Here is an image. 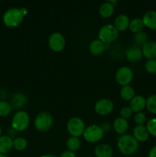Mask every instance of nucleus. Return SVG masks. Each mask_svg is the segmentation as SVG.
<instances>
[{
	"label": "nucleus",
	"instance_id": "obj_1",
	"mask_svg": "<svg viewBox=\"0 0 156 157\" xmlns=\"http://www.w3.org/2000/svg\"><path fill=\"white\" fill-rule=\"evenodd\" d=\"M117 147L119 152L125 156H130L139 149V142L129 134L121 135L117 140Z\"/></svg>",
	"mask_w": 156,
	"mask_h": 157
},
{
	"label": "nucleus",
	"instance_id": "obj_2",
	"mask_svg": "<svg viewBox=\"0 0 156 157\" xmlns=\"http://www.w3.org/2000/svg\"><path fill=\"white\" fill-rule=\"evenodd\" d=\"M24 13L21 9L18 8H11L6 11L2 17L4 24L7 27L15 28L18 27L24 18Z\"/></svg>",
	"mask_w": 156,
	"mask_h": 157
},
{
	"label": "nucleus",
	"instance_id": "obj_3",
	"mask_svg": "<svg viewBox=\"0 0 156 157\" xmlns=\"http://www.w3.org/2000/svg\"><path fill=\"white\" fill-rule=\"evenodd\" d=\"M53 125V117L49 112L43 111L38 113L35 119V127L40 132H46Z\"/></svg>",
	"mask_w": 156,
	"mask_h": 157
},
{
	"label": "nucleus",
	"instance_id": "obj_4",
	"mask_svg": "<svg viewBox=\"0 0 156 157\" xmlns=\"http://www.w3.org/2000/svg\"><path fill=\"white\" fill-rule=\"evenodd\" d=\"M119 31L113 25L107 24L102 26L99 31V39L104 44H110L117 39Z\"/></svg>",
	"mask_w": 156,
	"mask_h": 157
},
{
	"label": "nucleus",
	"instance_id": "obj_5",
	"mask_svg": "<svg viewBox=\"0 0 156 157\" xmlns=\"http://www.w3.org/2000/svg\"><path fill=\"white\" fill-rule=\"evenodd\" d=\"M30 117L27 112L20 110L18 111L12 120V127L16 131H24L29 126Z\"/></svg>",
	"mask_w": 156,
	"mask_h": 157
},
{
	"label": "nucleus",
	"instance_id": "obj_6",
	"mask_svg": "<svg viewBox=\"0 0 156 157\" xmlns=\"http://www.w3.org/2000/svg\"><path fill=\"white\" fill-rule=\"evenodd\" d=\"M104 135L103 128L98 125H91L86 127L83 134L84 140L88 143H96L102 139Z\"/></svg>",
	"mask_w": 156,
	"mask_h": 157
},
{
	"label": "nucleus",
	"instance_id": "obj_7",
	"mask_svg": "<svg viewBox=\"0 0 156 157\" xmlns=\"http://www.w3.org/2000/svg\"><path fill=\"white\" fill-rule=\"evenodd\" d=\"M67 129L71 136L79 138L80 136L84 134L86 127L83 120L75 117H72L69 120L67 124Z\"/></svg>",
	"mask_w": 156,
	"mask_h": 157
},
{
	"label": "nucleus",
	"instance_id": "obj_8",
	"mask_svg": "<svg viewBox=\"0 0 156 157\" xmlns=\"http://www.w3.org/2000/svg\"><path fill=\"white\" fill-rule=\"evenodd\" d=\"M116 81L119 85L126 86L131 83L133 79V71L130 67L123 66L119 67L116 73Z\"/></svg>",
	"mask_w": 156,
	"mask_h": 157
},
{
	"label": "nucleus",
	"instance_id": "obj_9",
	"mask_svg": "<svg viewBox=\"0 0 156 157\" xmlns=\"http://www.w3.org/2000/svg\"><path fill=\"white\" fill-rule=\"evenodd\" d=\"M48 45L50 48L55 52L63 51L66 45V40L64 35L60 32L51 34L48 38Z\"/></svg>",
	"mask_w": 156,
	"mask_h": 157
},
{
	"label": "nucleus",
	"instance_id": "obj_10",
	"mask_svg": "<svg viewBox=\"0 0 156 157\" xmlns=\"http://www.w3.org/2000/svg\"><path fill=\"white\" fill-rule=\"evenodd\" d=\"M114 108V104L110 100L107 98H102L95 104L94 110L99 115L105 116L112 113Z\"/></svg>",
	"mask_w": 156,
	"mask_h": 157
},
{
	"label": "nucleus",
	"instance_id": "obj_11",
	"mask_svg": "<svg viewBox=\"0 0 156 157\" xmlns=\"http://www.w3.org/2000/svg\"><path fill=\"white\" fill-rule=\"evenodd\" d=\"M125 57L129 62L136 63L143 57L142 49L137 45H132L128 48L125 53Z\"/></svg>",
	"mask_w": 156,
	"mask_h": 157
},
{
	"label": "nucleus",
	"instance_id": "obj_12",
	"mask_svg": "<svg viewBox=\"0 0 156 157\" xmlns=\"http://www.w3.org/2000/svg\"><path fill=\"white\" fill-rule=\"evenodd\" d=\"M129 107L132 109V112H142L146 107V99L141 95L135 96L130 101Z\"/></svg>",
	"mask_w": 156,
	"mask_h": 157
},
{
	"label": "nucleus",
	"instance_id": "obj_13",
	"mask_svg": "<svg viewBox=\"0 0 156 157\" xmlns=\"http://www.w3.org/2000/svg\"><path fill=\"white\" fill-rule=\"evenodd\" d=\"M142 55L150 59H156V41H147L142 48Z\"/></svg>",
	"mask_w": 156,
	"mask_h": 157
},
{
	"label": "nucleus",
	"instance_id": "obj_14",
	"mask_svg": "<svg viewBox=\"0 0 156 157\" xmlns=\"http://www.w3.org/2000/svg\"><path fill=\"white\" fill-rule=\"evenodd\" d=\"M142 19L145 27L151 30H156V11H148L144 14Z\"/></svg>",
	"mask_w": 156,
	"mask_h": 157
},
{
	"label": "nucleus",
	"instance_id": "obj_15",
	"mask_svg": "<svg viewBox=\"0 0 156 157\" xmlns=\"http://www.w3.org/2000/svg\"><path fill=\"white\" fill-rule=\"evenodd\" d=\"M133 137L138 142L143 143L148 140L149 133L147 130L146 127L144 125H137L133 130Z\"/></svg>",
	"mask_w": 156,
	"mask_h": 157
},
{
	"label": "nucleus",
	"instance_id": "obj_16",
	"mask_svg": "<svg viewBox=\"0 0 156 157\" xmlns=\"http://www.w3.org/2000/svg\"><path fill=\"white\" fill-rule=\"evenodd\" d=\"M13 148V140L10 136L2 135L0 136V153L5 154L9 153Z\"/></svg>",
	"mask_w": 156,
	"mask_h": 157
},
{
	"label": "nucleus",
	"instance_id": "obj_17",
	"mask_svg": "<svg viewBox=\"0 0 156 157\" xmlns=\"http://www.w3.org/2000/svg\"><path fill=\"white\" fill-rule=\"evenodd\" d=\"M94 153L96 157H112L113 150L108 144H102L96 146L94 150Z\"/></svg>",
	"mask_w": 156,
	"mask_h": 157
},
{
	"label": "nucleus",
	"instance_id": "obj_18",
	"mask_svg": "<svg viewBox=\"0 0 156 157\" xmlns=\"http://www.w3.org/2000/svg\"><path fill=\"white\" fill-rule=\"evenodd\" d=\"M128 128V124L127 120L124 118L118 117L113 122V129L118 134H125Z\"/></svg>",
	"mask_w": 156,
	"mask_h": 157
},
{
	"label": "nucleus",
	"instance_id": "obj_19",
	"mask_svg": "<svg viewBox=\"0 0 156 157\" xmlns=\"http://www.w3.org/2000/svg\"><path fill=\"white\" fill-rule=\"evenodd\" d=\"M129 18L125 15H119L116 18L114 21V25L116 29L119 32L125 31L129 26Z\"/></svg>",
	"mask_w": 156,
	"mask_h": 157
},
{
	"label": "nucleus",
	"instance_id": "obj_20",
	"mask_svg": "<svg viewBox=\"0 0 156 157\" xmlns=\"http://www.w3.org/2000/svg\"><path fill=\"white\" fill-rule=\"evenodd\" d=\"M89 49L93 55H99L104 52L106 49V45L99 39H95L91 41L90 46H89Z\"/></svg>",
	"mask_w": 156,
	"mask_h": 157
},
{
	"label": "nucleus",
	"instance_id": "obj_21",
	"mask_svg": "<svg viewBox=\"0 0 156 157\" xmlns=\"http://www.w3.org/2000/svg\"><path fill=\"white\" fill-rule=\"evenodd\" d=\"M115 10V6L110 2L102 3L99 9V15L103 18H109L113 14Z\"/></svg>",
	"mask_w": 156,
	"mask_h": 157
},
{
	"label": "nucleus",
	"instance_id": "obj_22",
	"mask_svg": "<svg viewBox=\"0 0 156 157\" xmlns=\"http://www.w3.org/2000/svg\"><path fill=\"white\" fill-rule=\"evenodd\" d=\"M144 27H145V25H144L143 21H142V18H136L132 20L129 23V26H128L130 31L135 34L142 32Z\"/></svg>",
	"mask_w": 156,
	"mask_h": 157
},
{
	"label": "nucleus",
	"instance_id": "obj_23",
	"mask_svg": "<svg viewBox=\"0 0 156 157\" xmlns=\"http://www.w3.org/2000/svg\"><path fill=\"white\" fill-rule=\"evenodd\" d=\"M120 95L125 101H132L135 97V90L132 86H123L120 90Z\"/></svg>",
	"mask_w": 156,
	"mask_h": 157
},
{
	"label": "nucleus",
	"instance_id": "obj_24",
	"mask_svg": "<svg viewBox=\"0 0 156 157\" xmlns=\"http://www.w3.org/2000/svg\"><path fill=\"white\" fill-rule=\"evenodd\" d=\"M67 149L68 150L72 152H75L78 150L80 147V140L78 137H75V136H70L68 138L66 143Z\"/></svg>",
	"mask_w": 156,
	"mask_h": 157
},
{
	"label": "nucleus",
	"instance_id": "obj_25",
	"mask_svg": "<svg viewBox=\"0 0 156 157\" xmlns=\"http://www.w3.org/2000/svg\"><path fill=\"white\" fill-rule=\"evenodd\" d=\"M28 146V142L24 137H16L13 140V148L18 151H22L25 150Z\"/></svg>",
	"mask_w": 156,
	"mask_h": 157
},
{
	"label": "nucleus",
	"instance_id": "obj_26",
	"mask_svg": "<svg viewBox=\"0 0 156 157\" xmlns=\"http://www.w3.org/2000/svg\"><path fill=\"white\" fill-rule=\"evenodd\" d=\"M146 108L150 113L156 114V94H152L147 98Z\"/></svg>",
	"mask_w": 156,
	"mask_h": 157
},
{
	"label": "nucleus",
	"instance_id": "obj_27",
	"mask_svg": "<svg viewBox=\"0 0 156 157\" xmlns=\"http://www.w3.org/2000/svg\"><path fill=\"white\" fill-rule=\"evenodd\" d=\"M26 98L21 94H15L13 97H12V104L14 107H21L22 106L24 105L26 102Z\"/></svg>",
	"mask_w": 156,
	"mask_h": 157
},
{
	"label": "nucleus",
	"instance_id": "obj_28",
	"mask_svg": "<svg viewBox=\"0 0 156 157\" xmlns=\"http://www.w3.org/2000/svg\"><path fill=\"white\" fill-rule=\"evenodd\" d=\"M12 111V105L6 101H0V117H6Z\"/></svg>",
	"mask_w": 156,
	"mask_h": 157
},
{
	"label": "nucleus",
	"instance_id": "obj_29",
	"mask_svg": "<svg viewBox=\"0 0 156 157\" xmlns=\"http://www.w3.org/2000/svg\"><path fill=\"white\" fill-rule=\"evenodd\" d=\"M134 41L137 46H143L147 42V35L143 32L135 34Z\"/></svg>",
	"mask_w": 156,
	"mask_h": 157
},
{
	"label": "nucleus",
	"instance_id": "obj_30",
	"mask_svg": "<svg viewBox=\"0 0 156 157\" xmlns=\"http://www.w3.org/2000/svg\"><path fill=\"white\" fill-rule=\"evenodd\" d=\"M146 129L149 135L156 137V118L149 120L146 124Z\"/></svg>",
	"mask_w": 156,
	"mask_h": 157
},
{
	"label": "nucleus",
	"instance_id": "obj_31",
	"mask_svg": "<svg viewBox=\"0 0 156 157\" xmlns=\"http://www.w3.org/2000/svg\"><path fill=\"white\" fill-rule=\"evenodd\" d=\"M145 68L149 74H156V59H150L145 62Z\"/></svg>",
	"mask_w": 156,
	"mask_h": 157
},
{
	"label": "nucleus",
	"instance_id": "obj_32",
	"mask_svg": "<svg viewBox=\"0 0 156 157\" xmlns=\"http://www.w3.org/2000/svg\"><path fill=\"white\" fill-rule=\"evenodd\" d=\"M134 121L137 125H144L146 122V116L142 112L136 113L134 116Z\"/></svg>",
	"mask_w": 156,
	"mask_h": 157
},
{
	"label": "nucleus",
	"instance_id": "obj_33",
	"mask_svg": "<svg viewBox=\"0 0 156 157\" xmlns=\"http://www.w3.org/2000/svg\"><path fill=\"white\" fill-rule=\"evenodd\" d=\"M132 110L129 107H124L120 110V116L122 118L127 120L130 118L132 115Z\"/></svg>",
	"mask_w": 156,
	"mask_h": 157
},
{
	"label": "nucleus",
	"instance_id": "obj_34",
	"mask_svg": "<svg viewBox=\"0 0 156 157\" xmlns=\"http://www.w3.org/2000/svg\"><path fill=\"white\" fill-rule=\"evenodd\" d=\"M61 157H76V154L74 152L70 151V150H67V151L63 152L62 154L61 155Z\"/></svg>",
	"mask_w": 156,
	"mask_h": 157
},
{
	"label": "nucleus",
	"instance_id": "obj_35",
	"mask_svg": "<svg viewBox=\"0 0 156 157\" xmlns=\"http://www.w3.org/2000/svg\"><path fill=\"white\" fill-rule=\"evenodd\" d=\"M148 157H156V146L153 147L148 153Z\"/></svg>",
	"mask_w": 156,
	"mask_h": 157
},
{
	"label": "nucleus",
	"instance_id": "obj_36",
	"mask_svg": "<svg viewBox=\"0 0 156 157\" xmlns=\"http://www.w3.org/2000/svg\"><path fill=\"white\" fill-rule=\"evenodd\" d=\"M41 157H58L57 156H54V155H50V154H47V155H44Z\"/></svg>",
	"mask_w": 156,
	"mask_h": 157
},
{
	"label": "nucleus",
	"instance_id": "obj_37",
	"mask_svg": "<svg viewBox=\"0 0 156 157\" xmlns=\"http://www.w3.org/2000/svg\"><path fill=\"white\" fill-rule=\"evenodd\" d=\"M0 157H7V156L5 154H1V153H0Z\"/></svg>",
	"mask_w": 156,
	"mask_h": 157
},
{
	"label": "nucleus",
	"instance_id": "obj_38",
	"mask_svg": "<svg viewBox=\"0 0 156 157\" xmlns=\"http://www.w3.org/2000/svg\"><path fill=\"white\" fill-rule=\"evenodd\" d=\"M2 128H1V127H0V136H2Z\"/></svg>",
	"mask_w": 156,
	"mask_h": 157
}]
</instances>
